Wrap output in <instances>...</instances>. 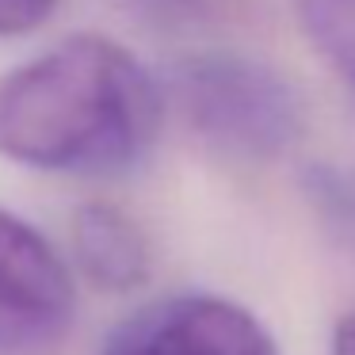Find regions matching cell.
Instances as JSON below:
<instances>
[{"label":"cell","instance_id":"1","mask_svg":"<svg viewBox=\"0 0 355 355\" xmlns=\"http://www.w3.org/2000/svg\"><path fill=\"white\" fill-rule=\"evenodd\" d=\"M164 88L107 35H69L0 73V157L39 172L111 176L153 149Z\"/></svg>","mask_w":355,"mask_h":355},{"label":"cell","instance_id":"2","mask_svg":"<svg viewBox=\"0 0 355 355\" xmlns=\"http://www.w3.org/2000/svg\"><path fill=\"white\" fill-rule=\"evenodd\" d=\"M168 96L187 130L241 164H271L302 141L306 107L275 65L237 50L187 54L168 73Z\"/></svg>","mask_w":355,"mask_h":355},{"label":"cell","instance_id":"3","mask_svg":"<svg viewBox=\"0 0 355 355\" xmlns=\"http://www.w3.org/2000/svg\"><path fill=\"white\" fill-rule=\"evenodd\" d=\"M77 283L54 245L0 207V355H46L69 336Z\"/></svg>","mask_w":355,"mask_h":355},{"label":"cell","instance_id":"4","mask_svg":"<svg viewBox=\"0 0 355 355\" xmlns=\"http://www.w3.org/2000/svg\"><path fill=\"white\" fill-rule=\"evenodd\" d=\"M100 355H279V344L241 302L172 294L119 324Z\"/></svg>","mask_w":355,"mask_h":355},{"label":"cell","instance_id":"5","mask_svg":"<svg viewBox=\"0 0 355 355\" xmlns=\"http://www.w3.org/2000/svg\"><path fill=\"white\" fill-rule=\"evenodd\" d=\"M73 256L100 291H134L153 271L146 230L111 202H85L73 214Z\"/></svg>","mask_w":355,"mask_h":355},{"label":"cell","instance_id":"6","mask_svg":"<svg viewBox=\"0 0 355 355\" xmlns=\"http://www.w3.org/2000/svg\"><path fill=\"white\" fill-rule=\"evenodd\" d=\"M309 46L355 92V0H291Z\"/></svg>","mask_w":355,"mask_h":355},{"label":"cell","instance_id":"7","mask_svg":"<svg viewBox=\"0 0 355 355\" xmlns=\"http://www.w3.org/2000/svg\"><path fill=\"white\" fill-rule=\"evenodd\" d=\"M58 0H0V39L31 35L54 16Z\"/></svg>","mask_w":355,"mask_h":355},{"label":"cell","instance_id":"8","mask_svg":"<svg viewBox=\"0 0 355 355\" xmlns=\"http://www.w3.org/2000/svg\"><path fill=\"white\" fill-rule=\"evenodd\" d=\"M332 355H355V313L336 321V329H332Z\"/></svg>","mask_w":355,"mask_h":355}]
</instances>
